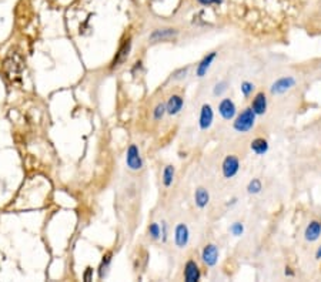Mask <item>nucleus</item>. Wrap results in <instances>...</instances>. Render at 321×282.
Listing matches in <instances>:
<instances>
[{
  "label": "nucleus",
  "instance_id": "1",
  "mask_svg": "<svg viewBox=\"0 0 321 282\" xmlns=\"http://www.w3.org/2000/svg\"><path fill=\"white\" fill-rule=\"evenodd\" d=\"M256 117L257 114L253 111L251 107L244 109L239 116L236 117L234 121V130L239 133H248L250 130H253L254 124H256Z\"/></svg>",
  "mask_w": 321,
  "mask_h": 282
},
{
  "label": "nucleus",
  "instance_id": "2",
  "mask_svg": "<svg viewBox=\"0 0 321 282\" xmlns=\"http://www.w3.org/2000/svg\"><path fill=\"white\" fill-rule=\"evenodd\" d=\"M295 84H297L295 77H293V76H284V77L277 79V80L271 84L270 91H271L273 96H283V94H285L288 90H291Z\"/></svg>",
  "mask_w": 321,
  "mask_h": 282
},
{
  "label": "nucleus",
  "instance_id": "3",
  "mask_svg": "<svg viewBox=\"0 0 321 282\" xmlns=\"http://www.w3.org/2000/svg\"><path fill=\"white\" fill-rule=\"evenodd\" d=\"M221 170H223L224 178L230 180V178L236 177L240 170V160L236 155H227L221 164Z\"/></svg>",
  "mask_w": 321,
  "mask_h": 282
},
{
  "label": "nucleus",
  "instance_id": "4",
  "mask_svg": "<svg viewBox=\"0 0 321 282\" xmlns=\"http://www.w3.org/2000/svg\"><path fill=\"white\" fill-rule=\"evenodd\" d=\"M219 113L224 120H233L237 114V107L231 99H223L219 104Z\"/></svg>",
  "mask_w": 321,
  "mask_h": 282
},
{
  "label": "nucleus",
  "instance_id": "5",
  "mask_svg": "<svg viewBox=\"0 0 321 282\" xmlns=\"http://www.w3.org/2000/svg\"><path fill=\"white\" fill-rule=\"evenodd\" d=\"M202 258L204 261V264L209 265V266H214L219 261V248L213 244H209V245L204 246L202 252Z\"/></svg>",
  "mask_w": 321,
  "mask_h": 282
},
{
  "label": "nucleus",
  "instance_id": "6",
  "mask_svg": "<svg viewBox=\"0 0 321 282\" xmlns=\"http://www.w3.org/2000/svg\"><path fill=\"white\" fill-rule=\"evenodd\" d=\"M200 269H199V265L196 261H187V264L184 266V279L187 282H197L200 281Z\"/></svg>",
  "mask_w": 321,
  "mask_h": 282
},
{
  "label": "nucleus",
  "instance_id": "7",
  "mask_svg": "<svg viewBox=\"0 0 321 282\" xmlns=\"http://www.w3.org/2000/svg\"><path fill=\"white\" fill-rule=\"evenodd\" d=\"M321 237V222L317 219L310 221V224L307 225L305 231H304V238L308 242H315L318 238Z\"/></svg>",
  "mask_w": 321,
  "mask_h": 282
},
{
  "label": "nucleus",
  "instance_id": "8",
  "mask_svg": "<svg viewBox=\"0 0 321 282\" xmlns=\"http://www.w3.org/2000/svg\"><path fill=\"white\" fill-rule=\"evenodd\" d=\"M126 161H127V165L131 168V170H140V168H141L143 161H141V157H140V153H138L137 147L136 146L128 147Z\"/></svg>",
  "mask_w": 321,
  "mask_h": 282
},
{
  "label": "nucleus",
  "instance_id": "9",
  "mask_svg": "<svg viewBox=\"0 0 321 282\" xmlns=\"http://www.w3.org/2000/svg\"><path fill=\"white\" fill-rule=\"evenodd\" d=\"M267 106H268V101H267L266 94L264 93H257L253 101H251L253 111L256 113L257 116H263V114H266Z\"/></svg>",
  "mask_w": 321,
  "mask_h": 282
},
{
  "label": "nucleus",
  "instance_id": "10",
  "mask_svg": "<svg viewBox=\"0 0 321 282\" xmlns=\"http://www.w3.org/2000/svg\"><path fill=\"white\" fill-rule=\"evenodd\" d=\"M213 119H214V113L211 109L210 104H204L200 111V119H199V124L202 130H207L211 127L213 124Z\"/></svg>",
  "mask_w": 321,
  "mask_h": 282
},
{
  "label": "nucleus",
  "instance_id": "11",
  "mask_svg": "<svg viewBox=\"0 0 321 282\" xmlns=\"http://www.w3.org/2000/svg\"><path fill=\"white\" fill-rule=\"evenodd\" d=\"M189 238H190V232H189V228L186 224H179L176 227V232H175V241L176 245L183 248V246L187 245L189 242Z\"/></svg>",
  "mask_w": 321,
  "mask_h": 282
},
{
  "label": "nucleus",
  "instance_id": "12",
  "mask_svg": "<svg viewBox=\"0 0 321 282\" xmlns=\"http://www.w3.org/2000/svg\"><path fill=\"white\" fill-rule=\"evenodd\" d=\"M251 151L257 155H264L268 153V150H270V144H268V141H267L266 138H261V137H257L254 138L253 141H251Z\"/></svg>",
  "mask_w": 321,
  "mask_h": 282
},
{
  "label": "nucleus",
  "instance_id": "13",
  "mask_svg": "<svg viewBox=\"0 0 321 282\" xmlns=\"http://www.w3.org/2000/svg\"><path fill=\"white\" fill-rule=\"evenodd\" d=\"M217 57V53L216 52H211L209 53L207 56H204V59H203L200 64L197 66V70H196V74L199 76V77H203V76H206L207 72H209V69H210L211 63L214 62V59Z\"/></svg>",
  "mask_w": 321,
  "mask_h": 282
},
{
  "label": "nucleus",
  "instance_id": "14",
  "mask_svg": "<svg viewBox=\"0 0 321 282\" xmlns=\"http://www.w3.org/2000/svg\"><path fill=\"white\" fill-rule=\"evenodd\" d=\"M183 104L184 101L180 96H172L169 99V101H167V104H166V110H167L169 114L175 116V114H177L180 110L183 109Z\"/></svg>",
  "mask_w": 321,
  "mask_h": 282
},
{
  "label": "nucleus",
  "instance_id": "15",
  "mask_svg": "<svg viewBox=\"0 0 321 282\" xmlns=\"http://www.w3.org/2000/svg\"><path fill=\"white\" fill-rule=\"evenodd\" d=\"M177 35V30L175 29H163V30H156L154 33H151L150 40L153 42H165V40H170Z\"/></svg>",
  "mask_w": 321,
  "mask_h": 282
},
{
  "label": "nucleus",
  "instance_id": "16",
  "mask_svg": "<svg viewBox=\"0 0 321 282\" xmlns=\"http://www.w3.org/2000/svg\"><path fill=\"white\" fill-rule=\"evenodd\" d=\"M130 47H131V43H130V40H126L121 47L119 49V52L116 53V57H114V60H113V66L111 67H117L120 64L123 63L126 59H127L128 56V52H130Z\"/></svg>",
  "mask_w": 321,
  "mask_h": 282
},
{
  "label": "nucleus",
  "instance_id": "17",
  "mask_svg": "<svg viewBox=\"0 0 321 282\" xmlns=\"http://www.w3.org/2000/svg\"><path fill=\"white\" fill-rule=\"evenodd\" d=\"M194 201H196V204H197L199 208H204V207H207V204L210 201V194H209V191L206 188L200 187V188H197L196 192H194Z\"/></svg>",
  "mask_w": 321,
  "mask_h": 282
},
{
  "label": "nucleus",
  "instance_id": "18",
  "mask_svg": "<svg viewBox=\"0 0 321 282\" xmlns=\"http://www.w3.org/2000/svg\"><path fill=\"white\" fill-rule=\"evenodd\" d=\"M175 178V167L173 165H166L165 171H163V182L166 187H170Z\"/></svg>",
  "mask_w": 321,
  "mask_h": 282
},
{
  "label": "nucleus",
  "instance_id": "19",
  "mask_svg": "<svg viewBox=\"0 0 321 282\" xmlns=\"http://www.w3.org/2000/svg\"><path fill=\"white\" fill-rule=\"evenodd\" d=\"M261 190H263V182L260 181L258 178H253L251 181L248 182V194H258V192H261Z\"/></svg>",
  "mask_w": 321,
  "mask_h": 282
},
{
  "label": "nucleus",
  "instance_id": "20",
  "mask_svg": "<svg viewBox=\"0 0 321 282\" xmlns=\"http://www.w3.org/2000/svg\"><path fill=\"white\" fill-rule=\"evenodd\" d=\"M110 261H111V254H107L104 258H103V261H101V265H100V272H99L100 273V278H104V276L107 275Z\"/></svg>",
  "mask_w": 321,
  "mask_h": 282
},
{
  "label": "nucleus",
  "instance_id": "21",
  "mask_svg": "<svg viewBox=\"0 0 321 282\" xmlns=\"http://www.w3.org/2000/svg\"><path fill=\"white\" fill-rule=\"evenodd\" d=\"M230 231H231V234H233L234 237H240V235H243V232H244V225H243L241 222H234V224L230 227Z\"/></svg>",
  "mask_w": 321,
  "mask_h": 282
},
{
  "label": "nucleus",
  "instance_id": "22",
  "mask_svg": "<svg viewBox=\"0 0 321 282\" xmlns=\"http://www.w3.org/2000/svg\"><path fill=\"white\" fill-rule=\"evenodd\" d=\"M241 93L246 96V97H248L251 93H253V90H254V84L253 83H250V82H243L241 83Z\"/></svg>",
  "mask_w": 321,
  "mask_h": 282
},
{
  "label": "nucleus",
  "instance_id": "23",
  "mask_svg": "<svg viewBox=\"0 0 321 282\" xmlns=\"http://www.w3.org/2000/svg\"><path fill=\"white\" fill-rule=\"evenodd\" d=\"M227 82H220V83H217L216 84V87H214V90H213V93H214V96H221L224 91L227 90Z\"/></svg>",
  "mask_w": 321,
  "mask_h": 282
},
{
  "label": "nucleus",
  "instance_id": "24",
  "mask_svg": "<svg viewBox=\"0 0 321 282\" xmlns=\"http://www.w3.org/2000/svg\"><path fill=\"white\" fill-rule=\"evenodd\" d=\"M167 111L166 110V106L165 104H158L156 107V110H154V119L156 120H160L163 116H165V113Z\"/></svg>",
  "mask_w": 321,
  "mask_h": 282
},
{
  "label": "nucleus",
  "instance_id": "25",
  "mask_svg": "<svg viewBox=\"0 0 321 282\" xmlns=\"http://www.w3.org/2000/svg\"><path fill=\"white\" fill-rule=\"evenodd\" d=\"M148 232H150V235L153 238H158L160 237V227H158V224H151L150 227H148Z\"/></svg>",
  "mask_w": 321,
  "mask_h": 282
},
{
  "label": "nucleus",
  "instance_id": "26",
  "mask_svg": "<svg viewBox=\"0 0 321 282\" xmlns=\"http://www.w3.org/2000/svg\"><path fill=\"white\" fill-rule=\"evenodd\" d=\"M187 73H189V67H183V69H180V70L175 72L173 77H175L176 80H180V79H184V77L187 76Z\"/></svg>",
  "mask_w": 321,
  "mask_h": 282
},
{
  "label": "nucleus",
  "instance_id": "27",
  "mask_svg": "<svg viewBox=\"0 0 321 282\" xmlns=\"http://www.w3.org/2000/svg\"><path fill=\"white\" fill-rule=\"evenodd\" d=\"M197 2L204 5V6H209V5H219V3H221V0H197Z\"/></svg>",
  "mask_w": 321,
  "mask_h": 282
},
{
  "label": "nucleus",
  "instance_id": "28",
  "mask_svg": "<svg viewBox=\"0 0 321 282\" xmlns=\"http://www.w3.org/2000/svg\"><path fill=\"white\" fill-rule=\"evenodd\" d=\"M92 268H87V269H86V273H84V281H92Z\"/></svg>",
  "mask_w": 321,
  "mask_h": 282
},
{
  "label": "nucleus",
  "instance_id": "29",
  "mask_svg": "<svg viewBox=\"0 0 321 282\" xmlns=\"http://www.w3.org/2000/svg\"><path fill=\"white\" fill-rule=\"evenodd\" d=\"M284 273L287 275V276H294V271L290 268V266H285Z\"/></svg>",
  "mask_w": 321,
  "mask_h": 282
},
{
  "label": "nucleus",
  "instance_id": "30",
  "mask_svg": "<svg viewBox=\"0 0 321 282\" xmlns=\"http://www.w3.org/2000/svg\"><path fill=\"white\" fill-rule=\"evenodd\" d=\"M315 259H318L320 261L321 259V245L317 248V251H315Z\"/></svg>",
  "mask_w": 321,
  "mask_h": 282
}]
</instances>
